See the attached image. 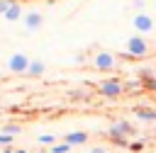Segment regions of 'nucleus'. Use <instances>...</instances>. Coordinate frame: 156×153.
<instances>
[{"label":"nucleus","instance_id":"obj_23","mask_svg":"<svg viewBox=\"0 0 156 153\" xmlns=\"http://www.w3.org/2000/svg\"><path fill=\"white\" fill-rule=\"evenodd\" d=\"M49 2H54V0H49Z\"/></svg>","mask_w":156,"mask_h":153},{"label":"nucleus","instance_id":"obj_5","mask_svg":"<svg viewBox=\"0 0 156 153\" xmlns=\"http://www.w3.org/2000/svg\"><path fill=\"white\" fill-rule=\"evenodd\" d=\"M7 68H10L12 73H27V68H29V58H27L24 53H12V56L7 58Z\"/></svg>","mask_w":156,"mask_h":153},{"label":"nucleus","instance_id":"obj_12","mask_svg":"<svg viewBox=\"0 0 156 153\" xmlns=\"http://www.w3.org/2000/svg\"><path fill=\"white\" fill-rule=\"evenodd\" d=\"M144 148H146V138H136V141L129 143V151H132V153H141Z\"/></svg>","mask_w":156,"mask_h":153},{"label":"nucleus","instance_id":"obj_8","mask_svg":"<svg viewBox=\"0 0 156 153\" xmlns=\"http://www.w3.org/2000/svg\"><path fill=\"white\" fill-rule=\"evenodd\" d=\"M41 22H44V17H41L39 12H27V15H24V27H27V29H32V32H34V29H39V27H41Z\"/></svg>","mask_w":156,"mask_h":153},{"label":"nucleus","instance_id":"obj_7","mask_svg":"<svg viewBox=\"0 0 156 153\" xmlns=\"http://www.w3.org/2000/svg\"><path fill=\"white\" fill-rule=\"evenodd\" d=\"M7 22H20V19H24V12H22V7L17 5V2H12L10 7H7V12L2 15Z\"/></svg>","mask_w":156,"mask_h":153},{"label":"nucleus","instance_id":"obj_19","mask_svg":"<svg viewBox=\"0 0 156 153\" xmlns=\"http://www.w3.org/2000/svg\"><path fill=\"white\" fill-rule=\"evenodd\" d=\"M15 153H27V151L24 148H15Z\"/></svg>","mask_w":156,"mask_h":153},{"label":"nucleus","instance_id":"obj_13","mask_svg":"<svg viewBox=\"0 0 156 153\" xmlns=\"http://www.w3.org/2000/svg\"><path fill=\"white\" fill-rule=\"evenodd\" d=\"M71 148H73V146H71V143H66V141H63V143H54V146H51V148H49V151H51V153H68V151H71Z\"/></svg>","mask_w":156,"mask_h":153},{"label":"nucleus","instance_id":"obj_17","mask_svg":"<svg viewBox=\"0 0 156 153\" xmlns=\"http://www.w3.org/2000/svg\"><path fill=\"white\" fill-rule=\"evenodd\" d=\"M12 143V136L10 134H0V146H10Z\"/></svg>","mask_w":156,"mask_h":153},{"label":"nucleus","instance_id":"obj_15","mask_svg":"<svg viewBox=\"0 0 156 153\" xmlns=\"http://www.w3.org/2000/svg\"><path fill=\"white\" fill-rule=\"evenodd\" d=\"M144 90H149V92H154V95H156V75H154V78H149V80H144Z\"/></svg>","mask_w":156,"mask_h":153},{"label":"nucleus","instance_id":"obj_18","mask_svg":"<svg viewBox=\"0 0 156 153\" xmlns=\"http://www.w3.org/2000/svg\"><path fill=\"white\" fill-rule=\"evenodd\" d=\"M88 153H107V151H105V148H102V146H95V148H90V151H88Z\"/></svg>","mask_w":156,"mask_h":153},{"label":"nucleus","instance_id":"obj_21","mask_svg":"<svg viewBox=\"0 0 156 153\" xmlns=\"http://www.w3.org/2000/svg\"><path fill=\"white\" fill-rule=\"evenodd\" d=\"M39 153H51V151H39Z\"/></svg>","mask_w":156,"mask_h":153},{"label":"nucleus","instance_id":"obj_10","mask_svg":"<svg viewBox=\"0 0 156 153\" xmlns=\"http://www.w3.org/2000/svg\"><path fill=\"white\" fill-rule=\"evenodd\" d=\"M46 70V66L41 63V61H29V68H27V75H32V78H39L41 73Z\"/></svg>","mask_w":156,"mask_h":153},{"label":"nucleus","instance_id":"obj_16","mask_svg":"<svg viewBox=\"0 0 156 153\" xmlns=\"http://www.w3.org/2000/svg\"><path fill=\"white\" fill-rule=\"evenodd\" d=\"M2 134H10V136H15V134H20V126H17V124H7V126L2 129Z\"/></svg>","mask_w":156,"mask_h":153},{"label":"nucleus","instance_id":"obj_20","mask_svg":"<svg viewBox=\"0 0 156 153\" xmlns=\"http://www.w3.org/2000/svg\"><path fill=\"white\" fill-rule=\"evenodd\" d=\"M2 153H15V151H12V148H5V151H2Z\"/></svg>","mask_w":156,"mask_h":153},{"label":"nucleus","instance_id":"obj_11","mask_svg":"<svg viewBox=\"0 0 156 153\" xmlns=\"http://www.w3.org/2000/svg\"><path fill=\"white\" fill-rule=\"evenodd\" d=\"M141 90H144L141 80H127L124 83V92H141Z\"/></svg>","mask_w":156,"mask_h":153},{"label":"nucleus","instance_id":"obj_6","mask_svg":"<svg viewBox=\"0 0 156 153\" xmlns=\"http://www.w3.org/2000/svg\"><path fill=\"white\" fill-rule=\"evenodd\" d=\"M134 114H136L139 121L156 124V107H134Z\"/></svg>","mask_w":156,"mask_h":153},{"label":"nucleus","instance_id":"obj_9","mask_svg":"<svg viewBox=\"0 0 156 153\" xmlns=\"http://www.w3.org/2000/svg\"><path fill=\"white\" fill-rule=\"evenodd\" d=\"M63 141H66V143H71V146H80V143H85V141H88V134H85V131H71V134H66V136H63Z\"/></svg>","mask_w":156,"mask_h":153},{"label":"nucleus","instance_id":"obj_2","mask_svg":"<svg viewBox=\"0 0 156 153\" xmlns=\"http://www.w3.org/2000/svg\"><path fill=\"white\" fill-rule=\"evenodd\" d=\"M98 92H100L102 97H119V95L124 92V83H122L119 78H107V80H102V83L98 85Z\"/></svg>","mask_w":156,"mask_h":153},{"label":"nucleus","instance_id":"obj_3","mask_svg":"<svg viewBox=\"0 0 156 153\" xmlns=\"http://www.w3.org/2000/svg\"><path fill=\"white\" fill-rule=\"evenodd\" d=\"M132 24H134V29H136L139 34H149V32L154 29V19H151V15H146V12H136L134 19H132Z\"/></svg>","mask_w":156,"mask_h":153},{"label":"nucleus","instance_id":"obj_22","mask_svg":"<svg viewBox=\"0 0 156 153\" xmlns=\"http://www.w3.org/2000/svg\"><path fill=\"white\" fill-rule=\"evenodd\" d=\"M154 100H156V95H154Z\"/></svg>","mask_w":156,"mask_h":153},{"label":"nucleus","instance_id":"obj_14","mask_svg":"<svg viewBox=\"0 0 156 153\" xmlns=\"http://www.w3.org/2000/svg\"><path fill=\"white\" fill-rule=\"evenodd\" d=\"M39 143H44V146H54V143H56V136H51V134H41V136H39Z\"/></svg>","mask_w":156,"mask_h":153},{"label":"nucleus","instance_id":"obj_4","mask_svg":"<svg viewBox=\"0 0 156 153\" xmlns=\"http://www.w3.org/2000/svg\"><path fill=\"white\" fill-rule=\"evenodd\" d=\"M93 66L98 68V70H102V73H110V70H115V56L112 53H107V51H100L98 56H95V61H93Z\"/></svg>","mask_w":156,"mask_h":153},{"label":"nucleus","instance_id":"obj_1","mask_svg":"<svg viewBox=\"0 0 156 153\" xmlns=\"http://www.w3.org/2000/svg\"><path fill=\"white\" fill-rule=\"evenodd\" d=\"M146 53H149V44H146V39H144L141 34H134V36L127 39V56H132V58H144Z\"/></svg>","mask_w":156,"mask_h":153}]
</instances>
